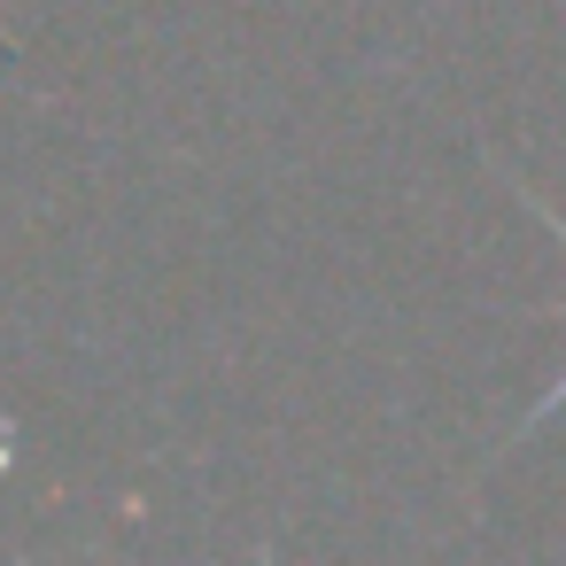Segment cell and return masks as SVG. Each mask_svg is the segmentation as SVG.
I'll return each mask as SVG.
<instances>
[{
  "mask_svg": "<svg viewBox=\"0 0 566 566\" xmlns=\"http://www.w3.org/2000/svg\"><path fill=\"white\" fill-rule=\"evenodd\" d=\"M512 195H520V202H527V210H535V218H543V226H551V233H558V241H566V218H551V210H543V195H527V187H520V179H512ZM558 403H566V373H558V380H551V396H543V403H535V411H527V419H520V427H543V419H551V411H558Z\"/></svg>",
  "mask_w": 566,
  "mask_h": 566,
  "instance_id": "cell-1",
  "label": "cell"
}]
</instances>
